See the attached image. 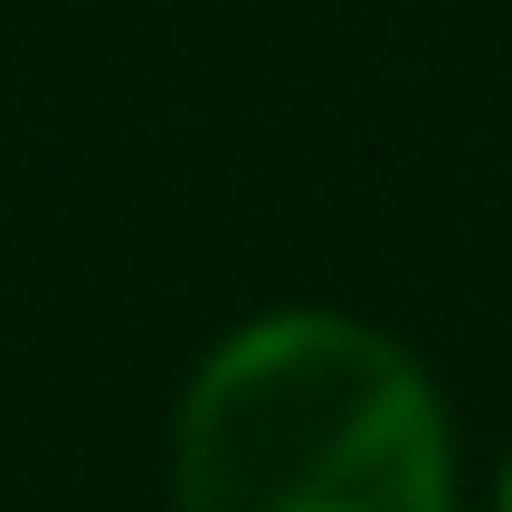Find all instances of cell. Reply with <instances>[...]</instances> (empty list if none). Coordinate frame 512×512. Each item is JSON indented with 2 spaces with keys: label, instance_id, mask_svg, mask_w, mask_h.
Returning a JSON list of instances; mask_svg holds the SVG:
<instances>
[{
  "label": "cell",
  "instance_id": "cell-2",
  "mask_svg": "<svg viewBox=\"0 0 512 512\" xmlns=\"http://www.w3.org/2000/svg\"><path fill=\"white\" fill-rule=\"evenodd\" d=\"M503 512H512V475H503Z\"/></svg>",
  "mask_w": 512,
  "mask_h": 512
},
{
  "label": "cell",
  "instance_id": "cell-1",
  "mask_svg": "<svg viewBox=\"0 0 512 512\" xmlns=\"http://www.w3.org/2000/svg\"><path fill=\"white\" fill-rule=\"evenodd\" d=\"M171 475L181 512H446V418L370 323L275 313L190 380Z\"/></svg>",
  "mask_w": 512,
  "mask_h": 512
}]
</instances>
